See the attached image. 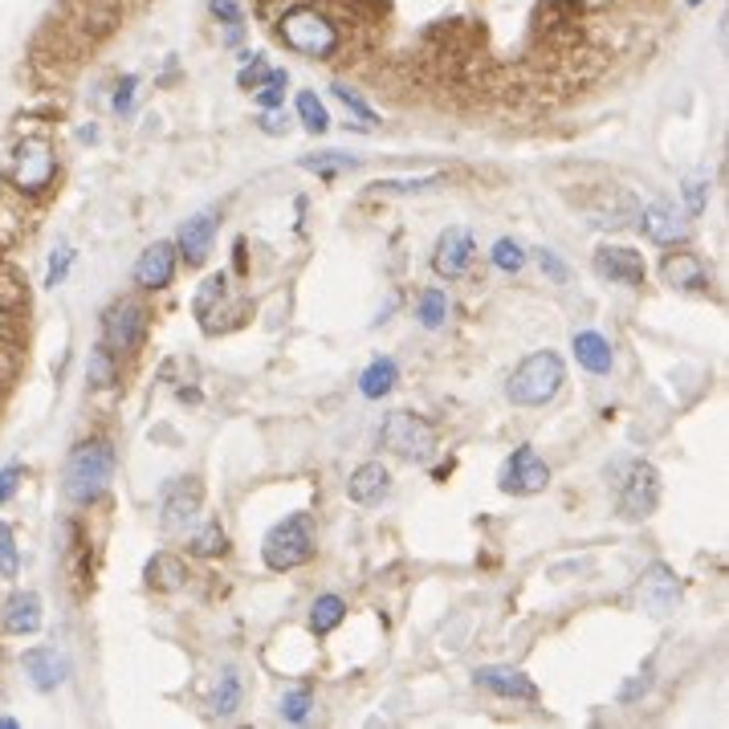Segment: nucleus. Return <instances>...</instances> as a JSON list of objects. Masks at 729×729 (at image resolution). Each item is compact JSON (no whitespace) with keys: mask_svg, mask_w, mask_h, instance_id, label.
Returning <instances> with one entry per match:
<instances>
[{"mask_svg":"<svg viewBox=\"0 0 729 729\" xmlns=\"http://www.w3.org/2000/svg\"><path fill=\"white\" fill-rule=\"evenodd\" d=\"M110 477H115V453L107 440H81L69 448L66 469H62V493L74 505H95L107 493Z\"/></svg>","mask_w":729,"mask_h":729,"instance_id":"obj_1","label":"nucleus"},{"mask_svg":"<svg viewBox=\"0 0 729 729\" xmlns=\"http://www.w3.org/2000/svg\"><path fill=\"white\" fill-rule=\"evenodd\" d=\"M563 383H567L563 359L554 351H534L530 359H522V363L513 367L510 383H505V395H510V404H518V407H542L563 392Z\"/></svg>","mask_w":729,"mask_h":729,"instance_id":"obj_2","label":"nucleus"},{"mask_svg":"<svg viewBox=\"0 0 729 729\" xmlns=\"http://www.w3.org/2000/svg\"><path fill=\"white\" fill-rule=\"evenodd\" d=\"M278 37L285 41V50H294L302 57H330L338 50V25L311 4H297V9L282 13Z\"/></svg>","mask_w":729,"mask_h":729,"instance_id":"obj_3","label":"nucleus"},{"mask_svg":"<svg viewBox=\"0 0 729 729\" xmlns=\"http://www.w3.org/2000/svg\"><path fill=\"white\" fill-rule=\"evenodd\" d=\"M261 558L270 570H294L302 563L314 558V530H311V513H290L285 522L265 534L261 542Z\"/></svg>","mask_w":729,"mask_h":729,"instance_id":"obj_4","label":"nucleus"},{"mask_svg":"<svg viewBox=\"0 0 729 729\" xmlns=\"http://www.w3.org/2000/svg\"><path fill=\"white\" fill-rule=\"evenodd\" d=\"M57 176V155H54V143L45 135H25L17 143L13 160H9V184L17 192H25V196H37L54 184Z\"/></svg>","mask_w":729,"mask_h":729,"instance_id":"obj_5","label":"nucleus"},{"mask_svg":"<svg viewBox=\"0 0 729 729\" xmlns=\"http://www.w3.org/2000/svg\"><path fill=\"white\" fill-rule=\"evenodd\" d=\"M379 445L400 460H428L436 453V428L416 412H392L379 428Z\"/></svg>","mask_w":729,"mask_h":729,"instance_id":"obj_6","label":"nucleus"},{"mask_svg":"<svg viewBox=\"0 0 729 729\" xmlns=\"http://www.w3.org/2000/svg\"><path fill=\"white\" fill-rule=\"evenodd\" d=\"M661 505V474L649 460H632L620 481V513L628 522H644Z\"/></svg>","mask_w":729,"mask_h":729,"instance_id":"obj_7","label":"nucleus"},{"mask_svg":"<svg viewBox=\"0 0 729 729\" xmlns=\"http://www.w3.org/2000/svg\"><path fill=\"white\" fill-rule=\"evenodd\" d=\"M148 335V311L131 302V297H122L115 306H107L102 314V347L115 355H131L143 342Z\"/></svg>","mask_w":729,"mask_h":729,"instance_id":"obj_8","label":"nucleus"},{"mask_svg":"<svg viewBox=\"0 0 729 729\" xmlns=\"http://www.w3.org/2000/svg\"><path fill=\"white\" fill-rule=\"evenodd\" d=\"M498 486L505 489V493H513V498L542 493V489L551 486V465L538 457V448H530V445L513 448L510 457H505V465H501Z\"/></svg>","mask_w":729,"mask_h":729,"instance_id":"obj_9","label":"nucleus"},{"mask_svg":"<svg viewBox=\"0 0 729 729\" xmlns=\"http://www.w3.org/2000/svg\"><path fill=\"white\" fill-rule=\"evenodd\" d=\"M204 505V489L196 477H172L160 493V526L167 534H184L196 522V513Z\"/></svg>","mask_w":729,"mask_h":729,"instance_id":"obj_10","label":"nucleus"},{"mask_svg":"<svg viewBox=\"0 0 729 729\" xmlns=\"http://www.w3.org/2000/svg\"><path fill=\"white\" fill-rule=\"evenodd\" d=\"M595 273L603 278V282H616V285H644L649 270H644V257L628 249V244H603V249H595Z\"/></svg>","mask_w":729,"mask_h":729,"instance_id":"obj_11","label":"nucleus"},{"mask_svg":"<svg viewBox=\"0 0 729 729\" xmlns=\"http://www.w3.org/2000/svg\"><path fill=\"white\" fill-rule=\"evenodd\" d=\"M474 681L481 689H489L493 697H505V701H538V689L522 668H505V664H486L477 668Z\"/></svg>","mask_w":729,"mask_h":729,"instance_id":"obj_12","label":"nucleus"},{"mask_svg":"<svg viewBox=\"0 0 729 729\" xmlns=\"http://www.w3.org/2000/svg\"><path fill=\"white\" fill-rule=\"evenodd\" d=\"M635 595H640V608L649 611V616H656V620H664L668 611H673L676 595H681V587H676V575L664 563H656V567L640 579V587H635Z\"/></svg>","mask_w":729,"mask_h":729,"instance_id":"obj_13","label":"nucleus"},{"mask_svg":"<svg viewBox=\"0 0 729 729\" xmlns=\"http://www.w3.org/2000/svg\"><path fill=\"white\" fill-rule=\"evenodd\" d=\"M172 278H176V244L172 241L148 244L135 261V282L143 290H163V285H172Z\"/></svg>","mask_w":729,"mask_h":729,"instance_id":"obj_14","label":"nucleus"},{"mask_svg":"<svg viewBox=\"0 0 729 729\" xmlns=\"http://www.w3.org/2000/svg\"><path fill=\"white\" fill-rule=\"evenodd\" d=\"M469 261H474V237H469V229L440 232L436 253H433V270L440 273V278H460V273L469 270Z\"/></svg>","mask_w":729,"mask_h":729,"instance_id":"obj_15","label":"nucleus"},{"mask_svg":"<svg viewBox=\"0 0 729 729\" xmlns=\"http://www.w3.org/2000/svg\"><path fill=\"white\" fill-rule=\"evenodd\" d=\"M25 676H29L33 689L50 693L69 681V661L57 649H29L25 652Z\"/></svg>","mask_w":729,"mask_h":729,"instance_id":"obj_16","label":"nucleus"},{"mask_svg":"<svg viewBox=\"0 0 729 729\" xmlns=\"http://www.w3.org/2000/svg\"><path fill=\"white\" fill-rule=\"evenodd\" d=\"M213 237H217V217L213 213H200V217L184 220V229H179V253L188 265H204L208 253H213Z\"/></svg>","mask_w":729,"mask_h":729,"instance_id":"obj_17","label":"nucleus"},{"mask_svg":"<svg viewBox=\"0 0 729 729\" xmlns=\"http://www.w3.org/2000/svg\"><path fill=\"white\" fill-rule=\"evenodd\" d=\"M388 489H392V474L379 465V460H367L351 474L347 481V493H351L355 505H376V501L388 498Z\"/></svg>","mask_w":729,"mask_h":729,"instance_id":"obj_18","label":"nucleus"},{"mask_svg":"<svg viewBox=\"0 0 729 729\" xmlns=\"http://www.w3.org/2000/svg\"><path fill=\"white\" fill-rule=\"evenodd\" d=\"M661 278H664V285H673V290H709V270H705V261L697 253L664 257Z\"/></svg>","mask_w":729,"mask_h":729,"instance_id":"obj_19","label":"nucleus"},{"mask_svg":"<svg viewBox=\"0 0 729 729\" xmlns=\"http://www.w3.org/2000/svg\"><path fill=\"white\" fill-rule=\"evenodd\" d=\"M640 229L649 232L656 244L689 241V225L676 217V208H668V204H652V208H644V213H640Z\"/></svg>","mask_w":729,"mask_h":729,"instance_id":"obj_20","label":"nucleus"},{"mask_svg":"<svg viewBox=\"0 0 729 729\" xmlns=\"http://www.w3.org/2000/svg\"><path fill=\"white\" fill-rule=\"evenodd\" d=\"M575 359H579L583 371H591V376H608L611 363H616V351H611V342L603 335H595V330H579L575 335Z\"/></svg>","mask_w":729,"mask_h":729,"instance_id":"obj_21","label":"nucleus"},{"mask_svg":"<svg viewBox=\"0 0 729 729\" xmlns=\"http://www.w3.org/2000/svg\"><path fill=\"white\" fill-rule=\"evenodd\" d=\"M4 628L13 635H33L41 628V599L33 591H21L4 603Z\"/></svg>","mask_w":729,"mask_h":729,"instance_id":"obj_22","label":"nucleus"},{"mask_svg":"<svg viewBox=\"0 0 729 729\" xmlns=\"http://www.w3.org/2000/svg\"><path fill=\"white\" fill-rule=\"evenodd\" d=\"M395 383H400V367H395V359H376V363L359 376V392H363V400H383Z\"/></svg>","mask_w":729,"mask_h":729,"instance_id":"obj_23","label":"nucleus"},{"mask_svg":"<svg viewBox=\"0 0 729 729\" xmlns=\"http://www.w3.org/2000/svg\"><path fill=\"white\" fill-rule=\"evenodd\" d=\"M184 579H188V570H184V563H179L176 554L160 551L148 563V583L151 587H160V591H176Z\"/></svg>","mask_w":729,"mask_h":729,"instance_id":"obj_24","label":"nucleus"},{"mask_svg":"<svg viewBox=\"0 0 729 729\" xmlns=\"http://www.w3.org/2000/svg\"><path fill=\"white\" fill-rule=\"evenodd\" d=\"M347 620V603L338 599V595H318L314 599V608H311V632L326 635V632H335L338 623Z\"/></svg>","mask_w":729,"mask_h":729,"instance_id":"obj_25","label":"nucleus"},{"mask_svg":"<svg viewBox=\"0 0 729 729\" xmlns=\"http://www.w3.org/2000/svg\"><path fill=\"white\" fill-rule=\"evenodd\" d=\"M420 326H428V330H440L448 318V294L445 290H424L420 294V311H416Z\"/></svg>","mask_w":729,"mask_h":729,"instance_id":"obj_26","label":"nucleus"},{"mask_svg":"<svg viewBox=\"0 0 729 729\" xmlns=\"http://www.w3.org/2000/svg\"><path fill=\"white\" fill-rule=\"evenodd\" d=\"M90 383H95V388H115V383H119V355L107 351L102 342L90 351Z\"/></svg>","mask_w":729,"mask_h":729,"instance_id":"obj_27","label":"nucleus"},{"mask_svg":"<svg viewBox=\"0 0 729 729\" xmlns=\"http://www.w3.org/2000/svg\"><path fill=\"white\" fill-rule=\"evenodd\" d=\"M302 167L330 179V176H338V172H355V167H359V160H355V155H342V151H323V155H306V160H302Z\"/></svg>","mask_w":729,"mask_h":729,"instance_id":"obj_28","label":"nucleus"},{"mask_svg":"<svg viewBox=\"0 0 729 729\" xmlns=\"http://www.w3.org/2000/svg\"><path fill=\"white\" fill-rule=\"evenodd\" d=\"M285 86H290V74H285V69H270L265 78L257 81V107L278 110L285 102Z\"/></svg>","mask_w":729,"mask_h":729,"instance_id":"obj_29","label":"nucleus"},{"mask_svg":"<svg viewBox=\"0 0 729 729\" xmlns=\"http://www.w3.org/2000/svg\"><path fill=\"white\" fill-rule=\"evenodd\" d=\"M297 119H302V127L314 131V135H323L326 127H330V115H326V107L318 102L314 90H302V95H297Z\"/></svg>","mask_w":729,"mask_h":729,"instance_id":"obj_30","label":"nucleus"},{"mask_svg":"<svg viewBox=\"0 0 729 729\" xmlns=\"http://www.w3.org/2000/svg\"><path fill=\"white\" fill-rule=\"evenodd\" d=\"M213 17L225 25V41L237 45L244 33V13H241V0H213Z\"/></svg>","mask_w":729,"mask_h":729,"instance_id":"obj_31","label":"nucleus"},{"mask_svg":"<svg viewBox=\"0 0 729 729\" xmlns=\"http://www.w3.org/2000/svg\"><path fill=\"white\" fill-rule=\"evenodd\" d=\"M237 705H241V676L229 668V673L220 676V685H217V697H213V714L229 717V714H237Z\"/></svg>","mask_w":729,"mask_h":729,"instance_id":"obj_32","label":"nucleus"},{"mask_svg":"<svg viewBox=\"0 0 729 729\" xmlns=\"http://www.w3.org/2000/svg\"><path fill=\"white\" fill-rule=\"evenodd\" d=\"M489 261H493V265H498L501 273H518L522 265H526V249H522L518 241H510V237H501V241L493 244Z\"/></svg>","mask_w":729,"mask_h":729,"instance_id":"obj_33","label":"nucleus"},{"mask_svg":"<svg viewBox=\"0 0 729 729\" xmlns=\"http://www.w3.org/2000/svg\"><path fill=\"white\" fill-rule=\"evenodd\" d=\"M192 551L204 554V558H208V554H225L229 551V534L220 530V522H204V530L192 538Z\"/></svg>","mask_w":729,"mask_h":729,"instance_id":"obj_34","label":"nucleus"},{"mask_svg":"<svg viewBox=\"0 0 729 729\" xmlns=\"http://www.w3.org/2000/svg\"><path fill=\"white\" fill-rule=\"evenodd\" d=\"M311 705H314V697H311V689H290L282 697V705H278V714L285 717V721H294V726H302L306 717H311Z\"/></svg>","mask_w":729,"mask_h":729,"instance_id":"obj_35","label":"nucleus"},{"mask_svg":"<svg viewBox=\"0 0 729 729\" xmlns=\"http://www.w3.org/2000/svg\"><path fill=\"white\" fill-rule=\"evenodd\" d=\"M330 90H335V98L338 102H342V107L347 110H355V115H359V127H371V122H379V115L371 107H367L363 98L355 95L351 86H342V81H335V86H330Z\"/></svg>","mask_w":729,"mask_h":729,"instance_id":"obj_36","label":"nucleus"},{"mask_svg":"<svg viewBox=\"0 0 729 729\" xmlns=\"http://www.w3.org/2000/svg\"><path fill=\"white\" fill-rule=\"evenodd\" d=\"M705 204H709V176H689L685 179V208H689V217H701Z\"/></svg>","mask_w":729,"mask_h":729,"instance_id":"obj_37","label":"nucleus"},{"mask_svg":"<svg viewBox=\"0 0 729 729\" xmlns=\"http://www.w3.org/2000/svg\"><path fill=\"white\" fill-rule=\"evenodd\" d=\"M17 570H21V558H17L13 530L0 522V575H4V579H17Z\"/></svg>","mask_w":729,"mask_h":729,"instance_id":"obj_38","label":"nucleus"},{"mask_svg":"<svg viewBox=\"0 0 729 729\" xmlns=\"http://www.w3.org/2000/svg\"><path fill=\"white\" fill-rule=\"evenodd\" d=\"M436 184H445V176H424V179H379L376 192H424V188H436Z\"/></svg>","mask_w":729,"mask_h":729,"instance_id":"obj_39","label":"nucleus"},{"mask_svg":"<svg viewBox=\"0 0 729 729\" xmlns=\"http://www.w3.org/2000/svg\"><path fill=\"white\" fill-rule=\"evenodd\" d=\"M135 86H139L135 74H127V78L119 81V90H115V102H110V107L119 110V115H127V110H131V102H135Z\"/></svg>","mask_w":729,"mask_h":729,"instance_id":"obj_40","label":"nucleus"},{"mask_svg":"<svg viewBox=\"0 0 729 729\" xmlns=\"http://www.w3.org/2000/svg\"><path fill=\"white\" fill-rule=\"evenodd\" d=\"M538 261H542V273H546V278H554V282H567V278H570V270L551 253V249H542Z\"/></svg>","mask_w":729,"mask_h":729,"instance_id":"obj_41","label":"nucleus"},{"mask_svg":"<svg viewBox=\"0 0 729 729\" xmlns=\"http://www.w3.org/2000/svg\"><path fill=\"white\" fill-rule=\"evenodd\" d=\"M17 481H21V465H4L0 469V505L17 493Z\"/></svg>","mask_w":729,"mask_h":729,"instance_id":"obj_42","label":"nucleus"},{"mask_svg":"<svg viewBox=\"0 0 729 729\" xmlns=\"http://www.w3.org/2000/svg\"><path fill=\"white\" fill-rule=\"evenodd\" d=\"M265 74H270V66H265V62H253V66H249V69H241V74H237V81H241L244 90H249V86H253V90H257V81L265 78Z\"/></svg>","mask_w":729,"mask_h":729,"instance_id":"obj_43","label":"nucleus"},{"mask_svg":"<svg viewBox=\"0 0 729 729\" xmlns=\"http://www.w3.org/2000/svg\"><path fill=\"white\" fill-rule=\"evenodd\" d=\"M649 689H652V681H649V673H644V676H640V681H632V685H623L620 697H623V701H635L640 693H649Z\"/></svg>","mask_w":729,"mask_h":729,"instance_id":"obj_44","label":"nucleus"},{"mask_svg":"<svg viewBox=\"0 0 729 729\" xmlns=\"http://www.w3.org/2000/svg\"><path fill=\"white\" fill-rule=\"evenodd\" d=\"M69 261H74V253H69V249H66V253H62V261H57V257H54V270H50V285H57V282H62V278H66Z\"/></svg>","mask_w":729,"mask_h":729,"instance_id":"obj_45","label":"nucleus"},{"mask_svg":"<svg viewBox=\"0 0 729 729\" xmlns=\"http://www.w3.org/2000/svg\"><path fill=\"white\" fill-rule=\"evenodd\" d=\"M261 131H265V135H282L285 127H282V119H278L273 110H265V115H261Z\"/></svg>","mask_w":729,"mask_h":729,"instance_id":"obj_46","label":"nucleus"},{"mask_svg":"<svg viewBox=\"0 0 729 729\" xmlns=\"http://www.w3.org/2000/svg\"><path fill=\"white\" fill-rule=\"evenodd\" d=\"M0 729H17V721L13 717H0Z\"/></svg>","mask_w":729,"mask_h":729,"instance_id":"obj_47","label":"nucleus"},{"mask_svg":"<svg viewBox=\"0 0 729 729\" xmlns=\"http://www.w3.org/2000/svg\"><path fill=\"white\" fill-rule=\"evenodd\" d=\"M689 4H701V0H689Z\"/></svg>","mask_w":729,"mask_h":729,"instance_id":"obj_48","label":"nucleus"}]
</instances>
